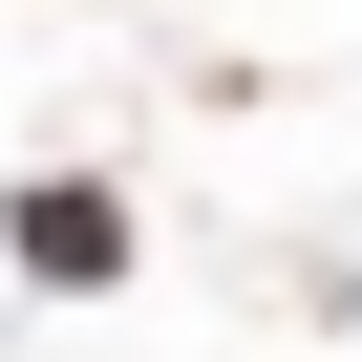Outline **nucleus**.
I'll use <instances>...</instances> for the list:
<instances>
[{
  "label": "nucleus",
  "instance_id": "nucleus-1",
  "mask_svg": "<svg viewBox=\"0 0 362 362\" xmlns=\"http://www.w3.org/2000/svg\"><path fill=\"white\" fill-rule=\"evenodd\" d=\"M0 256L64 277V298H107V277H128V192H107V170H43V192L0 214Z\"/></svg>",
  "mask_w": 362,
  "mask_h": 362
}]
</instances>
